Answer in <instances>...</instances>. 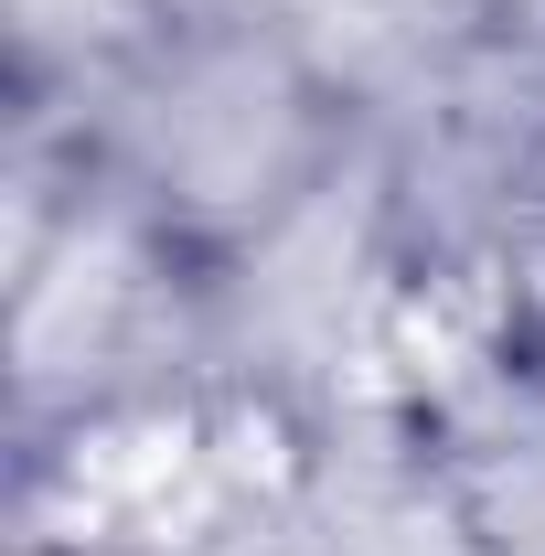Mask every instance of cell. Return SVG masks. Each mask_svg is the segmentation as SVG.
Wrapping results in <instances>:
<instances>
[{
  "label": "cell",
  "instance_id": "1",
  "mask_svg": "<svg viewBox=\"0 0 545 556\" xmlns=\"http://www.w3.org/2000/svg\"><path fill=\"white\" fill-rule=\"evenodd\" d=\"M353 161V86L268 0H150L86 86L75 172L182 268L278 247Z\"/></svg>",
  "mask_w": 545,
  "mask_h": 556
},
{
  "label": "cell",
  "instance_id": "2",
  "mask_svg": "<svg viewBox=\"0 0 545 556\" xmlns=\"http://www.w3.org/2000/svg\"><path fill=\"white\" fill-rule=\"evenodd\" d=\"M417 460L460 556H545V311H514L428 396Z\"/></svg>",
  "mask_w": 545,
  "mask_h": 556
}]
</instances>
